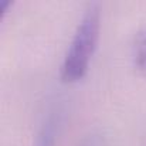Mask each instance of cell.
<instances>
[{"mask_svg": "<svg viewBox=\"0 0 146 146\" xmlns=\"http://www.w3.org/2000/svg\"><path fill=\"white\" fill-rule=\"evenodd\" d=\"M133 57H135V62L139 71L146 75V30L138 33L135 37Z\"/></svg>", "mask_w": 146, "mask_h": 146, "instance_id": "7a4b0ae2", "label": "cell"}, {"mask_svg": "<svg viewBox=\"0 0 146 146\" xmlns=\"http://www.w3.org/2000/svg\"><path fill=\"white\" fill-rule=\"evenodd\" d=\"M38 146H51V133L50 132H46V135L41 138Z\"/></svg>", "mask_w": 146, "mask_h": 146, "instance_id": "3957f363", "label": "cell"}, {"mask_svg": "<svg viewBox=\"0 0 146 146\" xmlns=\"http://www.w3.org/2000/svg\"><path fill=\"white\" fill-rule=\"evenodd\" d=\"M99 6L91 4L80 21L64 57L61 65V80L64 82H77L87 74L99 38Z\"/></svg>", "mask_w": 146, "mask_h": 146, "instance_id": "6da1fadb", "label": "cell"}]
</instances>
